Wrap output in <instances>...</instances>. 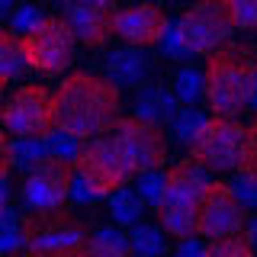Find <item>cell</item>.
<instances>
[{"label":"cell","mask_w":257,"mask_h":257,"mask_svg":"<svg viewBox=\"0 0 257 257\" xmlns=\"http://www.w3.org/2000/svg\"><path fill=\"white\" fill-rule=\"evenodd\" d=\"M122 109L119 87L93 71H71L55 90V128L71 139H103L116 128Z\"/></svg>","instance_id":"6da1fadb"},{"label":"cell","mask_w":257,"mask_h":257,"mask_svg":"<svg viewBox=\"0 0 257 257\" xmlns=\"http://www.w3.org/2000/svg\"><path fill=\"white\" fill-rule=\"evenodd\" d=\"M206 103L215 119H238L257 87V55L251 45H225L206 58Z\"/></svg>","instance_id":"7a4b0ae2"},{"label":"cell","mask_w":257,"mask_h":257,"mask_svg":"<svg viewBox=\"0 0 257 257\" xmlns=\"http://www.w3.org/2000/svg\"><path fill=\"white\" fill-rule=\"evenodd\" d=\"M209 183H212L209 174L193 158L167 171V187L158 203V222L164 235L177 241H190L199 235V212H203V196Z\"/></svg>","instance_id":"3957f363"},{"label":"cell","mask_w":257,"mask_h":257,"mask_svg":"<svg viewBox=\"0 0 257 257\" xmlns=\"http://www.w3.org/2000/svg\"><path fill=\"white\" fill-rule=\"evenodd\" d=\"M247 151V125H241L238 119H206V125L199 128L196 142L190 145V155L203 171H241Z\"/></svg>","instance_id":"277c9868"},{"label":"cell","mask_w":257,"mask_h":257,"mask_svg":"<svg viewBox=\"0 0 257 257\" xmlns=\"http://www.w3.org/2000/svg\"><path fill=\"white\" fill-rule=\"evenodd\" d=\"M128 167L122 164L116 145H112L109 135L103 139H93L80 148V155L74 158V180L84 187V193L90 199L100 196H112V193L125 190L128 183Z\"/></svg>","instance_id":"5b68a950"},{"label":"cell","mask_w":257,"mask_h":257,"mask_svg":"<svg viewBox=\"0 0 257 257\" xmlns=\"http://www.w3.org/2000/svg\"><path fill=\"white\" fill-rule=\"evenodd\" d=\"M183 36L190 55H215L219 48L228 45L231 32H235V20H231V0H206L190 10L180 13L174 23Z\"/></svg>","instance_id":"8992f818"},{"label":"cell","mask_w":257,"mask_h":257,"mask_svg":"<svg viewBox=\"0 0 257 257\" xmlns=\"http://www.w3.org/2000/svg\"><path fill=\"white\" fill-rule=\"evenodd\" d=\"M109 139L116 145L122 164L128 167V174H139V177L142 174H155L167 161V135H164V128L155 125V122H145L139 116L119 119Z\"/></svg>","instance_id":"52a82bcc"},{"label":"cell","mask_w":257,"mask_h":257,"mask_svg":"<svg viewBox=\"0 0 257 257\" xmlns=\"http://www.w3.org/2000/svg\"><path fill=\"white\" fill-rule=\"evenodd\" d=\"M4 132L16 139H45L55 132V93L42 84H23L7 96Z\"/></svg>","instance_id":"ba28073f"},{"label":"cell","mask_w":257,"mask_h":257,"mask_svg":"<svg viewBox=\"0 0 257 257\" xmlns=\"http://www.w3.org/2000/svg\"><path fill=\"white\" fill-rule=\"evenodd\" d=\"M74 52H77V39L64 23V16H45L42 26L23 36L26 64L39 74H64L74 61Z\"/></svg>","instance_id":"9c48e42d"},{"label":"cell","mask_w":257,"mask_h":257,"mask_svg":"<svg viewBox=\"0 0 257 257\" xmlns=\"http://www.w3.org/2000/svg\"><path fill=\"white\" fill-rule=\"evenodd\" d=\"M71 187H74V164L58 158H45L32 171H26L23 199H26L32 212H58L64 199L71 196Z\"/></svg>","instance_id":"30bf717a"},{"label":"cell","mask_w":257,"mask_h":257,"mask_svg":"<svg viewBox=\"0 0 257 257\" xmlns=\"http://www.w3.org/2000/svg\"><path fill=\"white\" fill-rule=\"evenodd\" d=\"M23 238H26L23 251H71V247L87 244L84 225L64 209H58V212H32L29 219H23Z\"/></svg>","instance_id":"8fae6325"},{"label":"cell","mask_w":257,"mask_h":257,"mask_svg":"<svg viewBox=\"0 0 257 257\" xmlns=\"http://www.w3.org/2000/svg\"><path fill=\"white\" fill-rule=\"evenodd\" d=\"M244 206L238 203L231 183L212 180L203 196V212H199V235L209 241H222V238H235L244 235Z\"/></svg>","instance_id":"7c38bea8"},{"label":"cell","mask_w":257,"mask_h":257,"mask_svg":"<svg viewBox=\"0 0 257 257\" xmlns=\"http://www.w3.org/2000/svg\"><path fill=\"white\" fill-rule=\"evenodd\" d=\"M116 16L119 7L109 0H90V4H71L64 10V23L71 26L77 42L87 48H100L116 36Z\"/></svg>","instance_id":"4fadbf2b"},{"label":"cell","mask_w":257,"mask_h":257,"mask_svg":"<svg viewBox=\"0 0 257 257\" xmlns=\"http://www.w3.org/2000/svg\"><path fill=\"white\" fill-rule=\"evenodd\" d=\"M171 29L167 23V13L161 7H125L119 10L116 16V36L125 39L132 48H151V45H161Z\"/></svg>","instance_id":"5bb4252c"},{"label":"cell","mask_w":257,"mask_h":257,"mask_svg":"<svg viewBox=\"0 0 257 257\" xmlns=\"http://www.w3.org/2000/svg\"><path fill=\"white\" fill-rule=\"evenodd\" d=\"M177 96L171 90H164V87H158V84H151V87H145L142 96H139V109H135V116L145 119V122H155L161 125V119H174L177 116Z\"/></svg>","instance_id":"9a60e30c"},{"label":"cell","mask_w":257,"mask_h":257,"mask_svg":"<svg viewBox=\"0 0 257 257\" xmlns=\"http://www.w3.org/2000/svg\"><path fill=\"white\" fill-rule=\"evenodd\" d=\"M106 74L112 84H139L148 74V58L135 48H119L106 58Z\"/></svg>","instance_id":"2e32d148"},{"label":"cell","mask_w":257,"mask_h":257,"mask_svg":"<svg viewBox=\"0 0 257 257\" xmlns=\"http://www.w3.org/2000/svg\"><path fill=\"white\" fill-rule=\"evenodd\" d=\"M26 55H23V39H16L13 29H0V80H13L26 71Z\"/></svg>","instance_id":"e0dca14e"},{"label":"cell","mask_w":257,"mask_h":257,"mask_svg":"<svg viewBox=\"0 0 257 257\" xmlns=\"http://www.w3.org/2000/svg\"><path fill=\"white\" fill-rule=\"evenodd\" d=\"M87 251H90L93 257H128V238L122 235L119 228H100L93 231L90 238H87Z\"/></svg>","instance_id":"ac0fdd59"},{"label":"cell","mask_w":257,"mask_h":257,"mask_svg":"<svg viewBox=\"0 0 257 257\" xmlns=\"http://www.w3.org/2000/svg\"><path fill=\"white\" fill-rule=\"evenodd\" d=\"M109 209H112V219L119 225H139L142 212H145V203L135 190L125 187V190H119V193L109 196Z\"/></svg>","instance_id":"d6986e66"},{"label":"cell","mask_w":257,"mask_h":257,"mask_svg":"<svg viewBox=\"0 0 257 257\" xmlns=\"http://www.w3.org/2000/svg\"><path fill=\"white\" fill-rule=\"evenodd\" d=\"M174 96H177V103H190V109H193V103L206 96V74L196 68H183L174 77Z\"/></svg>","instance_id":"ffe728a7"},{"label":"cell","mask_w":257,"mask_h":257,"mask_svg":"<svg viewBox=\"0 0 257 257\" xmlns=\"http://www.w3.org/2000/svg\"><path fill=\"white\" fill-rule=\"evenodd\" d=\"M128 247H132L135 257H161L164 254V231L155 228V225H135Z\"/></svg>","instance_id":"44dd1931"},{"label":"cell","mask_w":257,"mask_h":257,"mask_svg":"<svg viewBox=\"0 0 257 257\" xmlns=\"http://www.w3.org/2000/svg\"><path fill=\"white\" fill-rule=\"evenodd\" d=\"M13 158H16V164H20L23 171H32L39 161H45L52 155H48L45 139H16L13 142Z\"/></svg>","instance_id":"7402d4cb"},{"label":"cell","mask_w":257,"mask_h":257,"mask_svg":"<svg viewBox=\"0 0 257 257\" xmlns=\"http://www.w3.org/2000/svg\"><path fill=\"white\" fill-rule=\"evenodd\" d=\"M203 125H206V116H203V112H196V109H180V112L174 116V139L180 142V145H193Z\"/></svg>","instance_id":"603a6c76"},{"label":"cell","mask_w":257,"mask_h":257,"mask_svg":"<svg viewBox=\"0 0 257 257\" xmlns=\"http://www.w3.org/2000/svg\"><path fill=\"white\" fill-rule=\"evenodd\" d=\"M203 257H254V247L247 244V238H244V235H235V238L209 241Z\"/></svg>","instance_id":"cb8c5ba5"},{"label":"cell","mask_w":257,"mask_h":257,"mask_svg":"<svg viewBox=\"0 0 257 257\" xmlns=\"http://www.w3.org/2000/svg\"><path fill=\"white\" fill-rule=\"evenodd\" d=\"M45 145H48V155L58 158V161H71V164H74V158L80 155L77 139H71V135L58 132V128H55L52 135H45Z\"/></svg>","instance_id":"d4e9b609"},{"label":"cell","mask_w":257,"mask_h":257,"mask_svg":"<svg viewBox=\"0 0 257 257\" xmlns=\"http://www.w3.org/2000/svg\"><path fill=\"white\" fill-rule=\"evenodd\" d=\"M164 187H167V174H142V180H139V196H142V203L145 206H158L161 203V196H164Z\"/></svg>","instance_id":"484cf974"},{"label":"cell","mask_w":257,"mask_h":257,"mask_svg":"<svg viewBox=\"0 0 257 257\" xmlns=\"http://www.w3.org/2000/svg\"><path fill=\"white\" fill-rule=\"evenodd\" d=\"M231 190H235V196H238L241 206H254V209H257V174L238 171L235 183H231Z\"/></svg>","instance_id":"4316f807"},{"label":"cell","mask_w":257,"mask_h":257,"mask_svg":"<svg viewBox=\"0 0 257 257\" xmlns=\"http://www.w3.org/2000/svg\"><path fill=\"white\" fill-rule=\"evenodd\" d=\"M42 23H45V16L39 13L36 7H16L10 26H13V32H23V36H29V32H32V29H39Z\"/></svg>","instance_id":"83f0119b"},{"label":"cell","mask_w":257,"mask_h":257,"mask_svg":"<svg viewBox=\"0 0 257 257\" xmlns=\"http://www.w3.org/2000/svg\"><path fill=\"white\" fill-rule=\"evenodd\" d=\"M235 29H257V0H231Z\"/></svg>","instance_id":"f1b7e54d"},{"label":"cell","mask_w":257,"mask_h":257,"mask_svg":"<svg viewBox=\"0 0 257 257\" xmlns=\"http://www.w3.org/2000/svg\"><path fill=\"white\" fill-rule=\"evenodd\" d=\"M161 45H164V55H167V58H187V45H183V36H180V29H177V26H171V29H167V36H164V42H161Z\"/></svg>","instance_id":"f546056e"},{"label":"cell","mask_w":257,"mask_h":257,"mask_svg":"<svg viewBox=\"0 0 257 257\" xmlns=\"http://www.w3.org/2000/svg\"><path fill=\"white\" fill-rule=\"evenodd\" d=\"M13 164H16V158H13V142H10V135L0 128V183H4L7 174L13 171Z\"/></svg>","instance_id":"4dcf8cb0"},{"label":"cell","mask_w":257,"mask_h":257,"mask_svg":"<svg viewBox=\"0 0 257 257\" xmlns=\"http://www.w3.org/2000/svg\"><path fill=\"white\" fill-rule=\"evenodd\" d=\"M241 171L257 174V119L247 125V151H244V164H241Z\"/></svg>","instance_id":"1f68e13d"},{"label":"cell","mask_w":257,"mask_h":257,"mask_svg":"<svg viewBox=\"0 0 257 257\" xmlns=\"http://www.w3.org/2000/svg\"><path fill=\"white\" fill-rule=\"evenodd\" d=\"M13 257H93L87 247H71V251H20Z\"/></svg>","instance_id":"d6a6232c"},{"label":"cell","mask_w":257,"mask_h":257,"mask_svg":"<svg viewBox=\"0 0 257 257\" xmlns=\"http://www.w3.org/2000/svg\"><path fill=\"white\" fill-rule=\"evenodd\" d=\"M203 254H206V247L199 244L196 238L180 241V244H177V251H174V257H203Z\"/></svg>","instance_id":"836d02e7"},{"label":"cell","mask_w":257,"mask_h":257,"mask_svg":"<svg viewBox=\"0 0 257 257\" xmlns=\"http://www.w3.org/2000/svg\"><path fill=\"white\" fill-rule=\"evenodd\" d=\"M244 238H247V244H251V247H257V215H254V219H247V225H244Z\"/></svg>","instance_id":"e575fe53"},{"label":"cell","mask_w":257,"mask_h":257,"mask_svg":"<svg viewBox=\"0 0 257 257\" xmlns=\"http://www.w3.org/2000/svg\"><path fill=\"white\" fill-rule=\"evenodd\" d=\"M7 212V183H0V219Z\"/></svg>","instance_id":"d590c367"},{"label":"cell","mask_w":257,"mask_h":257,"mask_svg":"<svg viewBox=\"0 0 257 257\" xmlns=\"http://www.w3.org/2000/svg\"><path fill=\"white\" fill-rule=\"evenodd\" d=\"M4 87H7V80H0V122H4V106H7V100H4Z\"/></svg>","instance_id":"8d00e7d4"},{"label":"cell","mask_w":257,"mask_h":257,"mask_svg":"<svg viewBox=\"0 0 257 257\" xmlns=\"http://www.w3.org/2000/svg\"><path fill=\"white\" fill-rule=\"evenodd\" d=\"M251 106L257 109V87H254V96H251Z\"/></svg>","instance_id":"74e56055"}]
</instances>
